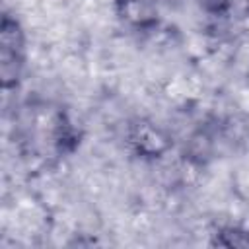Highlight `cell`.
Segmentation results:
<instances>
[{
	"label": "cell",
	"instance_id": "3",
	"mask_svg": "<svg viewBox=\"0 0 249 249\" xmlns=\"http://www.w3.org/2000/svg\"><path fill=\"white\" fill-rule=\"evenodd\" d=\"M113 8L132 31H152L161 21V0H113Z\"/></svg>",
	"mask_w": 249,
	"mask_h": 249
},
{
	"label": "cell",
	"instance_id": "4",
	"mask_svg": "<svg viewBox=\"0 0 249 249\" xmlns=\"http://www.w3.org/2000/svg\"><path fill=\"white\" fill-rule=\"evenodd\" d=\"M212 245L220 247H249V231L239 226H224L214 233Z\"/></svg>",
	"mask_w": 249,
	"mask_h": 249
},
{
	"label": "cell",
	"instance_id": "1",
	"mask_svg": "<svg viewBox=\"0 0 249 249\" xmlns=\"http://www.w3.org/2000/svg\"><path fill=\"white\" fill-rule=\"evenodd\" d=\"M25 66V33L21 23L4 14L0 21V84L4 91L18 88Z\"/></svg>",
	"mask_w": 249,
	"mask_h": 249
},
{
	"label": "cell",
	"instance_id": "2",
	"mask_svg": "<svg viewBox=\"0 0 249 249\" xmlns=\"http://www.w3.org/2000/svg\"><path fill=\"white\" fill-rule=\"evenodd\" d=\"M126 144L130 152L142 161H158L173 148V136L167 128L152 119L138 117L126 126Z\"/></svg>",
	"mask_w": 249,
	"mask_h": 249
},
{
	"label": "cell",
	"instance_id": "5",
	"mask_svg": "<svg viewBox=\"0 0 249 249\" xmlns=\"http://www.w3.org/2000/svg\"><path fill=\"white\" fill-rule=\"evenodd\" d=\"M231 2L233 0H195V4L208 16H226L231 10Z\"/></svg>",
	"mask_w": 249,
	"mask_h": 249
}]
</instances>
